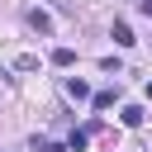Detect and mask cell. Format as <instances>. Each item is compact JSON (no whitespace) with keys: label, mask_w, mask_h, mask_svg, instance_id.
<instances>
[{"label":"cell","mask_w":152,"mask_h":152,"mask_svg":"<svg viewBox=\"0 0 152 152\" xmlns=\"http://www.w3.org/2000/svg\"><path fill=\"white\" fill-rule=\"evenodd\" d=\"M119 119H124V128H142L147 109H142V104H124V109H119Z\"/></svg>","instance_id":"cell-2"},{"label":"cell","mask_w":152,"mask_h":152,"mask_svg":"<svg viewBox=\"0 0 152 152\" xmlns=\"http://www.w3.org/2000/svg\"><path fill=\"white\" fill-rule=\"evenodd\" d=\"M109 38H114L119 48H133V43H138V38H133V28H128L124 19H114V28H109Z\"/></svg>","instance_id":"cell-3"},{"label":"cell","mask_w":152,"mask_h":152,"mask_svg":"<svg viewBox=\"0 0 152 152\" xmlns=\"http://www.w3.org/2000/svg\"><path fill=\"white\" fill-rule=\"evenodd\" d=\"M66 95H71V100H86V95H90V86H86L81 76H66Z\"/></svg>","instance_id":"cell-4"},{"label":"cell","mask_w":152,"mask_h":152,"mask_svg":"<svg viewBox=\"0 0 152 152\" xmlns=\"http://www.w3.org/2000/svg\"><path fill=\"white\" fill-rule=\"evenodd\" d=\"M28 28H38V33H43V38H48V33H52V14H48V10H38V5H33V10H28Z\"/></svg>","instance_id":"cell-1"},{"label":"cell","mask_w":152,"mask_h":152,"mask_svg":"<svg viewBox=\"0 0 152 152\" xmlns=\"http://www.w3.org/2000/svg\"><path fill=\"white\" fill-rule=\"evenodd\" d=\"M33 152H71V147H57V142H48V138H33Z\"/></svg>","instance_id":"cell-8"},{"label":"cell","mask_w":152,"mask_h":152,"mask_svg":"<svg viewBox=\"0 0 152 152\" xmlns=\"http://www.w3.org/2000/svg\"><path fill=\"white\" fill-rule=\"evenodd\" d=\"M147 100H152V81H147Z\"/></svg>","instance_id":"cell-11"},{"label":"cell","mask_w":152,"mask_h":152,"mask_svg":"<svg viewBox=\"0 0 152 152\" xmlns=\"http://www.w3.org/2000/svg\"><path fill=\"white\" fill-rule=\"evenodd\" d=\"M71 62H76L71 48H52V66H71Z\"/></svg>","instance_id":"cell-5"},{"label":"cell","mask_w":152,"mask_h":152,"mask_svg":"<svg viewBox=\"0 0 152 152\" xmlns=\"http://www.w3.org/2000/svg\"><path fill=\"white\" fill-rule=\"evenodd\" d=\"M52 5H57L62 14H76V0H52Z\"/></svg>","instance_id":"cell-9"},{"label":"cell","mask_w":152,"mask_h":152,"mask_svg":"<svg viewBox=\"0 0 152 152\" xmlns=\"http://www.w3.org/2000/svg\"><path fill=\"white\" fill-rule=\"evenodd\" d=\"M114 95H119V90H100V95H90V100H95V109H109V104H114Z\"/></svg>","instance_id":"cell-7"},{"label":"cell","mask_w":152,"mask_h":152,"mask_svg":"<svg viewBox=\"0 0 152 152\" xmlns=\"http://www.w3.org/2000/svg\"><path fill=\"white\" fill-rule=\"evenodd\" d=\"M138 10H142V14H147V19H152V0H138Z\"/></svg>","instance_id":"cell-10"},{"label":"cell","mask_w":152,"mask_h":152,"mask_svg":"<svg viewBox=\"0 0 152 152\" xmlns=\"http://www.w3.org/2000/svg\"><path fill=\"white\" fill-rule=\"evenodd\" d=\"M86 142H90V133H86V128H71V138H66V147H71V152H81Z\"/></svg>","instance_id":"cell-6"}]
</instances>
